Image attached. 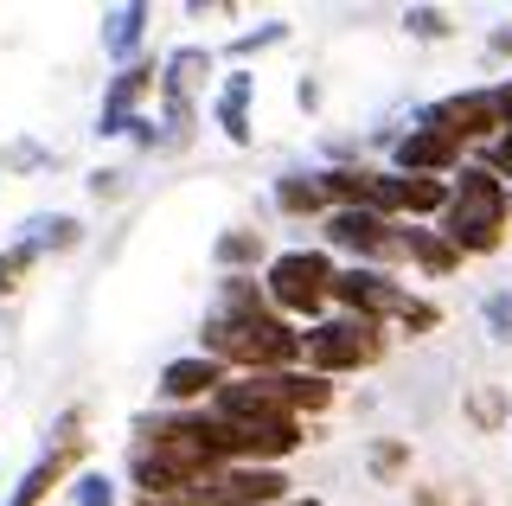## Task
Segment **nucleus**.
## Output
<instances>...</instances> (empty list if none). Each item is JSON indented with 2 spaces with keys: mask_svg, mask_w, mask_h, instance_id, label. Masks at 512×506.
<instances>
[{
  "mask_svg": "<svg viewBox=\"0 0 512 506\" xmlns=\"http://www.w3.org/2000/svg\"><path fill=\"white\" fill-rule=\"evenodd\" d=\"M365 468H372L378 487H397V481L410 474V442H404V436H378L372 449H365Z\"/></svg>",
  "mask_w": 512,
  "mask_h": 506,
  "instance_id": "21",
  "label": "nucleus"
},
{
  "mask_svg": "<svg viewBox=\"0 0 512 506\" xmlns=\"http://www.w3.org/2000/svg\"><path fill=\"white\" fill-rule=\"evenodd\" d=\"M276 212L282 218H327L333 205L320 193V173H276Z\"/></svg>",
  "mask_w": 512,
  "mask_h": 506,
  "instance_id": "18",
  "label": "nucleus"
},
{
  "mask_svg": "<svg viewBox=\"0 0 512 506\" xmlns=\"http://www.w3.org/2000/svg\"><path fill=\"white\" fill-rule=\"evenodd\" d=\"M84 449H90V436H84V410H64V417L52 423V449L39 455L26 474H20V487L7 494V506H45L52 500V487H64L77 474V462H84Z\"/></svg>",
  "mask_w": 512,
  "mask_h": 506,
  "instance_id": "6",
  "label": "nucleus"
},
{
  "mask_svg": "<svg viewBox=\"0 0 512 506\" xmlns=\"http://www.w3.org/2000/svg\"><path fill=\"white\" fill-rule=\"evenodd\" d=\"M20 244L32 250V257H64V250H77V244H84V218H71V212H52V218H32Z\"/></svg>",
  "mask_w": 512,
  "mask_h": 506,
  "instance_id": "19",
  "label": "nucleus"
},
{
  "mask_svg": "<svg viewBox=\"0 0 512 506\" xmlns=\"http://www.w3.org/2000/svg\"><path fill=\"white\" fill-rule=\"evenodd\" d=\"M32 263H39V257H32L26 244H7V250H0V302H7V295H20V289H26Z\"/></svg>",
  "mask_w": 512,
  "mask_h": 506,
  "instance_id": "24",
  "label": "nucleus"
},
{
  "mask_svg": "<svg viewBox=\"0 0 512 506\" xmlns=\"http://www.w3.org/2000/svg\"><path fill=\"white\" fill-rule=\"evenodd\" d=\"M122 180H128V173L96 167V173H90V199H122Z\"/></svg>",
  "mask_w": 512,
  "mask_h": 506,
  "instance_id": "29",
  "label": "nucleus"
},
{
  "mask_svg": "<svg viewBox=\"0 0 512 506\" xmlns=\"http://www.w3.org/2000/svg\"><path fill=\"white\" fill-rule=\"evenodd\" d=\"M250 97H256V77L250 71H231L218 84V129H224V141H231V148H250L256 141V129H250Z\"/></svg>",
  "mask_w": 512,
  "mask_h": 506,
  "instance_id": "15",
  "label": "nucleus"
},
{
  "mask_svg": "<svg viewBox=\"0 0 512 506\" xmlns=\"http://www.w3.org/2000/svg\"><path fill=\"white\" fill-rule=\"evenodd\" d=\"M212 71H218V58L205 52V45H180V52L160 58V97H186V103H199V97H205V84H212Z\"/></svg>",
  "mask_w": 512,
  "mask_h": 506,
  "instance_id": "13",
  "label": "nucleus"
},
{
  "mask_svg": "<svg viewBox=\"0 0 512 506\" xmlns=\"http://www.w3.org/2000/svg\"><path fill=\"white\" fill-rule=\"evenodd\" d=\"M391 353V327L378 321H359V314H327L301 334V366L314 378H346V372H372L378 359Z\"/></svg>",
  "mask_w": 512,
  "mask_h": 506,
  "instance_id": "3",
  "label": "nucleus"
},
{
  "mask_svg": "<svg viewBox=\"0 0 512 506\" xmlns=\"http://www.w3.org/2000/svg\"><path fill=\"white\" fill-rule=\"evenodd\" d=\"M333 276H340V263H333L327 250H282V257L263 263V295L282 321L314 327V321H327V308H333Z\"/></svg>",
  "mask_w": 512,
  "mask_h": 506,
  "instance_id": "4",
  "label": "nucleus"
},
{
  "mask_svg": "<svg viewBox=\"0 0 512 506\" xmlns=\"http://www.w3.org/2000/svg\"><path fill=\"white\" fill-rule=\"evenodd\" d=\"M480 314H487L493 340H512V289H493L487 302H480Z\"/></svg>",
  "mask_w": 512,
  "mask_h": 506,
  "instance_id": "28",
  "label": "nucleus"
},
{
  "mask_svg": "<svg viewBox=\"0 0 512 506\" xmlns=\"http://www.w3.org/2000/svg\"><path fill=\"white\" fill-rule=\"evenodd\" d=\"M461 410H468V423H474L480 436H493V430H500V423L512 417V398H506V385H474Z\"/></svg>",
  "mask_w": 512,
  "mask_h": 506,
  "instance_id": "22",
  "label": "nucleus"
},
{
  "mask_svg": "<svg viewBox=\"0 0 512 506\" xmlns=\"http://www.w3.org/2000/svg\"><path fill=\"white\" fill-rule=\"evenodd\" d=\"M423 129L448 135L455 148H474V141L487 148V141L506 129V116H500V103H493V90H455V97L423 109Z\"/></svg>",
  "mask_w": 512,
  "mask_h": 506,
  "instance_id": "8",
  "label": "nucleus"
},
{
  "mask_svg": "<svg viewBox=\"0 0 512 506\" xmlns=\"http://www.w3.org/2000/svg\"><path fill=\"white\" fill-rule=\"evenodd\" d=\"M282 39H288V20H263L256 33L231 39V58H256V52H269V45H282Z\"/></svg>",
  "mask_w": 512,
  "mask_h": 506,
  "instance_id": "25",
  "label": "nucleus"
},
{
  "mask_svg": "<svg viewBox=\"0 0 512 506\" xmlns=\"http://www.w3.org/2000/svg\"><path fill=\"white\" fill-rule=\"evenodd\" d=\"M397 237H404V263H416L423 276H455L461 263H468L436 225H397Z\"/></svg>",
  "mask_w": 512,
  "mask_h": 506,
  "instance_id": "16",
  "label": "nucleus"
},
{
  "mask_svg": "<svg viewBox=\"0 0 512 506\" xmlns=\"http://www.w3.org/2000/svg\"><path fill=\"white\" fill-rule=\"evenodd\" d=\"M480 167H487L493 180H506V186H512V122H506V129L487 141V154H480Z\"/></svg>",
  "mask_w": 512,
  "mask_h": 506,
  "instance_id": "27",
  "label": "nucleus"
},
{
  "mask_svg": "<svg viewBox=\"0 0 512 506\" xmlns=\"http://www.w3.org/2000/svg\"><path fill=\"white\" fill-rule=\"evenodd\" d=\"M487 52H493V58H512V20H506V26H493V33H487Z\"/></svg>",
  "mask_w": 512,
  "mask_h": 506,
  "instance_id": "30",
  "label": "nucleus"
},
{
  "mask_svg": "<svg viewBox=\"0 0 512 506\" xmlns=\"http://www.w3.org/2000/svg\"><path fill=\"white\" fill-rule=\"evenodd\" d=\"M71 506H122V494L103 468H77L71 474Z\"/></svg>",
  "mask_w": 512,
  "mask_h": 506,
  "instance_id": "23",
  "label": "nucleus"
},
{
  "mask_svg": "<svg viewBox=\"0 0 512 506\" xmlns=\"http://www.w3.org/2000/svg\"><path fill=\"white\" fill-rule=\"evenodd\" d=\"M493 103H500V116L512 122V77H506V84H493Z\"/></svg>",
  "mask_w": 512,
  "mask_h": 506,
  "instance_id": "34",
  "label": "nucleus"
},
{
  "mask_svg": "<svg viewBox=\"0 0 512 506\" xmlns=\"http://www.w3.org/2000/svg\"><path fill=\"white\" fill-rule=\"evenodd\" d=\"M148 20H154V7H141V0H128V7H109V13H103V52L116 58V71H122V65H135V58H141V39H148Z\"/></svg>",
  "mask_w": 512,
  "mask_h": 506,
  "instance_id": "14",
  "label": "nucleus"
},
{
  "mask_svg": "<svg viewBox=\"0 0 512 506\" xmlns=\"http://www.w3.org/2000/svg\"><path fill=\"white\" fill-rule=\"evenodd\" d=\"M282 506H320V500H282Z\"/></svg>",
  "mask_w": 512,
  "mask_h": 506,
  "instance_id": "35",
  "label": "nucleus"
},
{
  "mask_svg": "<svg viewBox=\"0 0 512 506\" xmlns=\"http://www.w3.org/2000/svg\"><path fill=\"white\" fill-rule=\"evenodd\" d=\"M404 26H410V39H448V33H455V20H448L442 7H410Z\"/></svg>",
  "mask_w": 512,
  "mask_h": 506,
  "instance_id": "26",
  "label": "nucleus"
},
{
  "mask_svg": "<svg viewBox=\"0 0 512 506\" xmlns=\"http://www.w3.org/2000/svg\"><path fill=\"white\" fill-rule=\"evenodd\" d=\"M212 263L224 276H256V263H269V244H263V231H250V225H231L212 244Z\"/></svg>",
  "mask_w": 512,
  "mask_h": 506,
  "instance_id": "17",
  "label": "nucleus"
},
{
  "mask_svg": "<svg viewBox=\"0 0 512 506\" xmlns=\"http://www.w3.org/2000/svg\"><path fill=\"white\" fill-rule=\"evenodd\" d=\"M295 103L301 109H320V84H314V77H301V84H295Z\"/></svg>",
  "mask_w": 512,
  "mask_h": 506,
  "instance_id": "32",
  "label": "nucleus"
},
{
  "mask_svg": "<svg viewBox=\"0 0 512 506\" xmlns=\"http://www.w3.org/2000/svg\"><path fill=\"white\" fill-rule=\"evenodd\" d=\"M148 97H160V65H154V58H135V65H122L116 77H109V90H103V109H96V135H103V141L128 135Z\"/></svg>",
  "mask_w": 512,
  "mask_h": 506,
  "instance_id": "10",
  "label": "nucleus"
},
{
  "mask_svg": "<svg viewBox=\"0 0 512 506\" xmlns=\"http://www.w3.org/2000/svg\"><path fill=\"white\" fill-rule=\"evenodd\" d=\"M192 129H199V103L186 97H160V154H180Z\"/></svg>",
  "mask_w": 512,
  "mask_h": 506,
  "instance_id": "20",
  "label": "nucleus"
},
{
  "mask_svg": "<svg viewBox=\"0 0 512 506\" xmlns=\"http://www.w3.org/2000/svg\"><path fill=\"white\" fill-rule=\"evenodd\" d=\"M455 167H461V148H455L448 135L423 129V122H416L410 135L391 141V173H416V180H455Z\"/></svg>",
  "mask_w": 512,
  "mask_h": 506,
  "instance_id": "12",
  "label": "nucleus"
},
{
  "mask_svg": "<svg viewBox=\"0 0 512 506\" xmlns=\"http://www.w3.org/2000/svg\"><path fill=\"white\" fill-rule=\"evenodd\" d=\"M442 205H448V180H416V173L378 167V180H372L378 218H391V225H429V218H442Z\"/></svg>",
  "mask_w": 512,
  "mask_h": 506,
  "instance_id": "9",
  "label": "nucleus"
},
{
  "mask_svg": "<svg viewBox=\"0 0 512 506\" xmlns=\"http://www.w3.org/2000/svg\"><path fill=\"white\" fill-rule=\"evenodd\" d=\"M506 225H512V186L493 180L480 161H461L455 180H448V205H442L436 231L461 257H493L506 244Z\"/></svg>",
  "mask_w": 512,
  "mask_h": 506,
  "instance_id": "2",
  "label": "nucleus"
},
{
  "mask_svg": "<svg viewBox=\"0 0 512 506\" xmlns=\"http://www.w3.org/2000/svg\"><path fill=\"white\" fill-rule=\"evenodd\" d=\"M410 302H416V295L391 270H359V263H346V270L333 276V308H340V314H359V321L397 327L410 314Z\"/></svg>",
  "mask_w": 512,
  "mask_h": 506,
  "instance_id": "7",
  "label": "nucleus"
},
{
  "mask_svg": "<svg viewBox=\"0 0 512 506\" xmlns=\"http://www.w3.org/2000/svg\"><path fill=\"white\" fill-rule=\"evenodd\" d=\"M39 161H45V154L32 148V141H20V148H7V167H39Z\"/></svg>",
  "mask_w": 512,
  "mask_h": 506,
  "instance_id": "31",
  "label": "nucleus"
},
{
  "mask_svg": "<svg viewBox=\"0 0 512 506\" xmlns=\"http://www.w3.org/2000/svg\"><path fill=\"white\" fill-rule=\"evenodd\" d=\"M224 378H231V372H224L218 359L180 353V359H167V366H160V385H154V391H160L173 410H205V404L224 391Z\"/></svg>",
  "mask_w": 512,
  "mask_h": 506,
  "instance_id": "11",
  "label": "nucleus"
},
{
  "mask_svg": "<svg viewBox=\"0 0 512 506\" xmlns=\"http://www.w3.org/2000/svg\"><path fill=\"white\" fill-rule=\"evenodd\" d=\"M199 353L218 359L231 378L295 372L301 366V327L269 308V295H263L256 276H224L218 282V308L205 314V327H199Z\"/></svg>",
  "mask_w": 512,
  "mask_h": 506,
  "instance_id": "1",
  "label": "nucleus"
},
{
  "mask_svg": "<svg viewBox=\"0 0 512 506\" xmlns=\"http://www.w3.org/2000/svg\"><path fill=\"white\" fill-rule=\"evenodd\" d=\"M416 506H468V500H455V494H436V487H423V494H416Z\"/></svg>",
  "mask_w": 512,
  "mask_h": 506,
  "instance_id": "33",
  "label": "nucleus"
},
{
  "mask_svg": "<svg viewBox=\"0 0 512 506\" xmlns=\"http://www.w3.org/2000/svg\"><path fill=\"white\" fill-rule=\"evenodd\" d=\"M320 250H340V257H352L359 270H391V263H404V237H397L391 218L378 212H327L320 218Z\"/></svg>",
  "mask_w": 512,
  "mask_h": 506,
  "instance_id": "5",
  "label": "nucleus"
}]
</instances>
